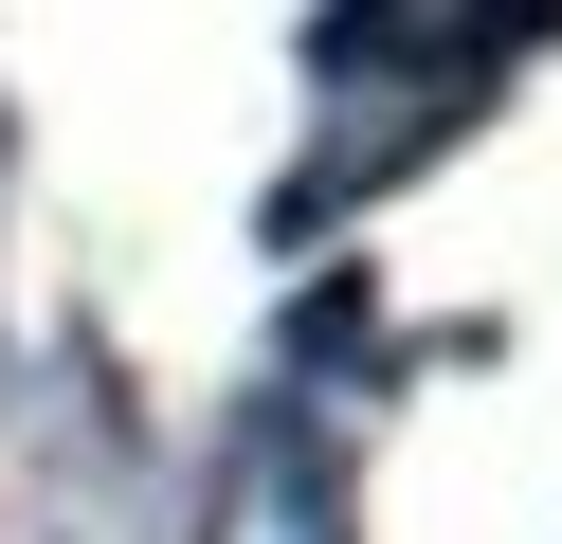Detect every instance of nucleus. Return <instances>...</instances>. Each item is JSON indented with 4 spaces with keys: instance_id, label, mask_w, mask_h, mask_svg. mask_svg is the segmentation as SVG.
Instances as JSON below:
<instances>
[{
    "instance_id": "1",
    "label": "nucleus",
    "mask_w": 562,
    "mask_h": 544,
    "mask_svg": "<svg viewBox=\"0 0 562 544\" xmlns=\"http://www.w3.org/2000/svg\"><path fill=\"white\" fill-rule=\"evenodd\" d=\"M562 0H327V55L345 73H417V91H472L544 36Z\"/></svg>"
}]
</instances>
